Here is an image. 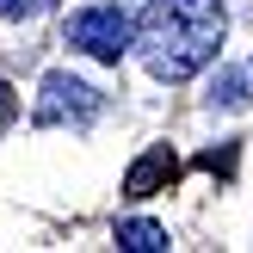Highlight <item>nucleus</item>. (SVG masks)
<instances>
[{"mask_svg": "<svg viewBox=\"0 0 253 253\" xmlns=\"http://www.w3.org/2000/svg\"><path fill=\"white\" fill-rule=\"evenodd\" d=\"M222 31H229L222 0H148V12L136 19V56L155 81L179 86L216 62Z\"/></svg>", "mask_w": 253, "mask_h": 253, "instance_id": "f257e3e1", "label": "nucleus"}, {"mask_svg": "<svg viewBox=\"0 0 253 253\" xmlns=\"http://www.w3.org/2000/svg\"><path fill=\"white\" fill-rule=\"evenodd\" d=\"M68 43L81 49V56L111 62V68H118V62L136 49V25L124 19V12L111 6V0H99V6H81V12L68 19Z\"/></svg>", "mask_w": 253, "mask_h": 253, "instance_id": "f03ea898", "label": "nucleus"}, {"mask_svg": "<svg viewBox=\"0 0 253 253\" xmlns=\"http://www.w3.org/2000/svg\"><path fill=\"white\" fill-rule=\"evenodd\" d=\"M99 111V93L74 74H43V99H37V124H86Z\"/></svg>", "mask_w": 253, "mask_h": 253, "instance_id": "7ed1b4c3", "label": "nucleus"}, {"mask_svg": "<svg viewBox=\"0 0 253 253\" xmlns=\"http://www.w3.org/2000/svg\"><path fill=\"white\" fill-rule=\"evenodd\" d=\"M173 173H179V161H173V148L161 142V148H148V155L124 173V192H130V198H155V185H167Z\"/></svg>", "mask_w": 253, "mask_h": 253, "instance_id": "20e7f679", "label": "nucleus"}, {"mask_svg": "<svg viewBox=\"0 0 253 253\" xmlns=\"http://www.w3.org/2000/svg\"><path fill=\"white\" fill-rule=\"evenodd\" d=\"M118 247L124 253H161L167 247V229L148 222V216H130V222H118Z\"/></svg>", "mask_w": 253, "mask_h": 253, "instance_id": "39448f33", "label": "nucleus"}, {"mask_svg": "<svg viewBox=\"0 0 253 253\" xmlns=\"http://www.w3.org/2000/svg\"><path fill=\"white\" fill-rule=\"evenodd\" d=\"M210 99H216V105H247V81H241V74H222Z\"/></svg>", "mask_w": 253, "mask_h": 253, "instance_id": "423d86ee", "label": "nucleus"}, {"mask_svg": "<svg viewBox=\"0 0 253 253\" xmlns=\"http://www.w3.org/2000/svg\"><path fill=\"white\" fill-rule=\"evenodd\" d=\"M56 0H0V19H37V12H49Z\"/></svg>", "mask_w": 253, "mask_h": 253, "instance_id": "0eeeda50", "label": "nucleus"}]
</instances>
